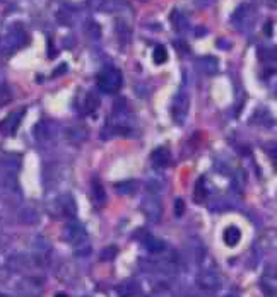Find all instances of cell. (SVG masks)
<instances>
[{
	"mask_svg": "<svg viewBox=\"0 0 277 297\" xmlns=\"http://www.w3.org/2000/svg\"><path fill=\"white\" fill-rule=\"evenodd\" d=\"M183 214H185V202H183L181 198H176L175 200V217L176 219H180Z\"/></svg>",
	"mask_w": 277,
	"mask_h": 297,
	"instance_id": "obj_31",
	"label": "cell"
},
{
	"mask_svg": "<svg viewBox=\"0 0 277 297\" xmlns=\"http://www.w3.org/2000/svg\"><path fill=\"white\" fill-rule=\"evenodd\" d=\"M2 2H4V0H2Z\"/></svg>",
	"mask_w": 277,
	"mask_h": 297,
	"instance_id": "obj_40",
	"label": "cell"
},
{
	"mask_svg": "<svg viewBox=\"0 0 277 297\" xmlns=\"http://www.w3.org/2000/svg\"><path fill=\"white\" fill-rule=\"evenodd\" d=\"M267 4H269V6H274V7H277V0H267Z\"/></svg>",
	"mask_w": 277,
	"mask_h": 297,
	"instance_id": "obj_35",
	"label": "cell"
},
{
	"mask_svg": "<svg viewBox=\"0 0 277 297\" xmlns=\"http://www.w3.org/2000/svg\"><path fill=\"white\" fill-rule=\"evenodd\" d=\"M101 105V99L100 96H98L96 92H87L86 94V103H84V108H86V111L87 113H93V111H96L98 108H100Z\"/></svg>",
	"mask_w": 277,
	"mask_h": 297,
	"instance_id": "obj_22",
	"label": "cell"
},
{
	"mask_svg": "<svg viewBox=\"0 0 277 297\" xmlns=\"http://www.w3.org/2000/svg\"><path fill=\"white\" fill-rule=\"evenodd\" d=\"M265 152L269 155V159L277 166V142H269L265 145Z\"/></svg>",
	"mask_w": 277,
	"mask_h": 297,
	"instance_id": "obj_30",
	"label": "cell"
},
{
	"mask_svg": "<svg viewBox=\"0 0 277 297\" xmlns=\"http://www.w3.org/2000/svg\"><path fill=\"white\" fill-rule=\"evenodd\" d=\"M67 139H69V142H72V144H81L87 139V131L84 126H79V125L72 126V128L67 130Z\"/></svg>",
	"mask_w": 277,
	"mask_h": 297,
	"instance_id": "obj_19",
	"label": "cell"
},
{
	"mask_svg": "<svg viewBox=\"0 0 277 297\" xmlns=\"http://www.w3.org/2000/svg\"><path fill=\"white\" fill-rule=\"evenodd\" d=\"M189 113H190V92L187 89H180L175 94L171 103V118L178 126H181L185 125Z\"/></svg>",
	"mask_w": 277,
	"mask_h": 297,
	"instance_id": "obj_3",
	"label": "cell"
},
{
	"mask_svg": "<svg viewBox=\"0 0 277 297\" xmlns=\"http://www.w3.org/2000/svg\"><path fill=\"white\" fill-rule=\"evenodd\" d=\"M272 89H274V96L277 97V77L274 79V86H272Z\"/></svg>",
	"mask_w": 277,
	"mask_h": 297,
	"instance_id": "obj_34",
	"label": "cell"
},
{
	"mask_svg": "<svg viewBox=\"0 0 277 297\" xmlns=\"http://www.w3.org/2000/svg\"><path fill=\"white\" fill-rule=\"evenodd\" d=\"M124 86V75L118 69L110 67L105 69L98 75V89L105 94H115L118 92Z\"/></svg>",
	"mask_w": 277,
	"mask_h": 297,
	"instance_id": "obj_2",
	"label": "cell"
},
{
	"mask_svg": "<svg viewBox=\"0 0 277 297\" xmlns=\"http://www.w3.org/2000/svg\"><path fill=\"white\" fill-rule=\"evenodd\" d=\"M86 35L91 38V40H100L101 38V27H100V24L98 22H95V21H87L86 22Z\"/></svg>",
	"mask_w": 277,
	"mask_h": 297,
	"instance_id": "obj_25",
	"label": "cell"
},
{
	"mask_svg": "<svg viewBox=\"0 0 277 297\" xmlns=\"http://www.w3.org/2000/svg\"><path fill=\"white\" fill-rule=\"evenodd\" d=\"M144 248L147 249L151 254H159V253H163L164 249H166V244H164V241H161V239H158V238H154V236H145V239H144Z\"/></svg>",
	"mask_w": 277,
	"mask_h": 297,
	"instance_id": "obj_15",
	"label": "cell"
},
{
	"mask_svg": "<svg viewBox=\"0 0 277 297\" xmlns=\"http://www.w3.org/2000/svg\"><path fill=\"white\" fill-rule=\"evenodd\" d=\"M171 24H173V29H175L176 32H185L187 29H189V21H187V17L183 16V14L178 11V9H175V11L171 12Z\"/></svg>",
	"mask_w": 277,
	"mask_h": 297,
	"instance_id": "obj_16",
	"label": "cell"
},
{
	"mask_svg": "<svg viewBox=\"0 0 277 297\" xmlns=\"http://www.w3.org/2000/svg\"><path fill=\"white\" fill-rule=\"evenodd\" d=\"M152 60H154V63L156 65H163V63L168 62V51L163 45H158L156 48H154Z\"/></svg>",
	"mask_w": 277,
	"mask_h": 297,
	"instance_id": "obj_24",
	"label": "cell"
},
{
	"mask_svg": "<svg viewBox=\"0 0 277 297\" xmlns=\"http://www.w3.org/2000/svg\"><path fill=\"white\" fill-rule=\"evenodd\" d=\"M0 94H2V84H0Z\"/></svg>",
	"mask_w": 277,
	"mask_h": 297,
	"instance_id": "obj_39",
	"label": "cell"
},
{
	"mask_svg": "<svg viewBox=\"0 0 277 297\" xmlns=\"http://www.w3.org/2000/svg\"><path fill=\"white\" fill-rule=\"evenodd\" d=\"M35 131H36V139L38 140H45V139H50L51 131H50V125L45 123V121H41L35 126Z\"/></svg>",
	"mask_w": 277,
	"mask_h": 297,
	"instance_id": "obj_27",
	"label": "cell"
},
{
	"mask_svg": "<svg viewBox=\"0 0 277 297\" xmlns=\"http://www.w3.org/2000/svg\"><path fill=\"white\" fill-rule=\"evenodd\" d=\"M0 297H9V295H6V294H0Z\"/></svg>",
	"mask_w": 277,
	"mask_h": 297,
	"instance_id": "obj_38",
	"label": "cell"
},
{
	"mask_svg": "<svg viewBox=\"0 0 277 297\" xmlns=\"http://www.w3.org/2000/svg\"><path fill=\"white\" fill-rule=\"evenodd\" d=\"M26 43H27V35H26V31L22 29L19 24L12 26L11 29H9V32H7V36L4 38V46H6L9 51L19 50Z\"/></svg>",
	"mask_w": 277,
	"mask_h": 297,
	"instance_id": "obj_8",
	"label": "cell"
},
{
	"mask_svg": "<svg viewBox=\"0 0 277 297\" xmlns=\"http://www.w3.org/2000/svg\"><path fill=\"white\" fill-rule=\"evenodd\" d=\"M260 289L267 297H275L277 295V272L275 270L267 268V270L262 273Z\"/></svg>",
	"mask_w": 277,
	"mask_h": 297,
	"instance_id": "obj_9",
	"label": "cell"
},
{
	"mask_svg": "<svg viewBox=\"0 0 277 297\" xmlns=\"http://www.w3.org/2000/svg\"><path fill=\"white\" fill-rule=\"evenodd\" d=\"M115 188L120 195H132V193L135 191V188H137V183H135L134 180H127V181L116 183Z\"/></svg>",
	"mask_w": 277,
	"mask_h": 297,
	"instance_id": "obj_23",
	"label": "cell"
},
{
	"mask_svg": "<svg viewBox=\"0 0 277 297\" xmlns=\"http://www.w3.org/2000/svg\"><path fill=\"white\" fill-rule=\"evenodd\" d=\"M258 58H260V62L264 63L265 67L277 69V46H272V48H260L258 50Z\"/></svg>",
	"mask_w": 277,
	"mask_h": 297,
	"instance_id": "obj_13",
	"label": "cell"
},
{
	"mask_svg": "<svg viewBox=\"0 0 277 297\" xmlns=\"http://www.w3.org/2000/svg\"><path fill=\"white\" fill-rule=\"evenodd\" d=\"M151 159L156 168H166V166H170V162H171V152H170V149H166V147H158L152 152Z\"/></svg>",
	"mask_w": 277,
	"mask_h": 297,
	"instance_id": "obj_12",
	"label": "cell"
},
{
	"mask_svg": "<svg viewBox=\"0 0 277 297\" xmlns=\"http://www.w3.org/2000/svg\"><path fill=\"white\" fill-rule=\"evenodd\" d=\"M216 0H195V6L199 9H204V7H209L210 4H214Z\"/></svg>",
	"mask_w": 277,
	"mask_h": 297,
	"instance_id": "obj_32",
	"label": "cell"
},
{
	"mask_svg": "<svg viewBox=\"0 0 277 297\" xmlns=\"http://www.w3.org/2000/svg\"><path fill=\"white\" fill-rule=\"evenodd\" d=\"M142 212L149 222L158 224L163 217V204H161V200H159V196L149 193V195L142 200Z\"/></svg>",
	"mask_w": 277,
	"mask_h": 297,
	"instance_id": "obj_5",
	"label": "cell"
},
{
	"mask_svg": "<svg viewBox=\"0 0 277 297\" xmlns=\"http://www.w3.org/2000/svg\"><path fill=\"white\" fill-rule=\"evenodd\" d=\"M195 284L204 292H216L221 287V277L214 270H200L195 277Z\"/></svg>",
	"mask_w": 277,
	"mask_h": 297,
	"instance_id": "obj_6",
	"label": "cell"
},
{
	"mask_svg": "<svg viewBox=\"0 0 277 297\" xmlns=\"http://www.w3.org/2000/svg\"><path fill=\"white\" fill-rule=\"evenodd\" d=\"M239 239H241V230H239V227H236V225H228V227L224 229L223 241L226 246L234 248L239 243Z\"/></svg>",
	"mask_w": 277,
	"mask_h": 297,
	"instance_id": "obj_14",
	"label": "cell"
},
{
	"mask_svg": "<svg viewBox=\"0 0 277 297\" xmlns=\"http://www.w3.org/2000/svg\"><path fill=\"white\" fill-rule=\"evenodd\" d=\"M116 36H118L120 43L127 45L130 41V38H132V31H130V27L127 26L125 22L118 21V22H116Z\"/></svg>",
	"mask_w": 277,
	"mask_h": 297,
	"instance_id": "obj_21",
	"label": "cell"
},
{
	"mask_svg": "<svg viewBox=\"0 0 277 297\" xmlns=\"http://www.w3.org/2000/svg\"><path fill=\"white\" fill-rule=\"evenodd\" d=\"M205 196H207V191H205V180L204 178H199L195 183V191H194V200L197 205H202L205 202Z\"/></svg>",
	"mask_w": 277,
	"mask_h": 297,
	"instance_id": "obj_20",
	"label": "cell"
},
{
	"mask_svg": "<svg viewBox=\"0 0 277 297\" xmlns=\"http://www.w3.org/2000/svg\"><path fill=\"white\" fill-rule=\"evenodd\" d=\"M62 238H64V241H67L69 244L79 246V244H82L87 239L86 227H84L81 222H77V220H70V222L65 224Z\"/></svg>",
	"mask_w": 277,
	"mask_h": 297,
	"instance_id": "obj_4",
	"label": "cell"
},
{
	"mask_svg": "<svg viewBox=\"0 0 277 297\" xmlns=\"http://www.w3.org/2000/svg\"><path fill=\"white\" fill-rule=\"evenodd\" d=\"M93 198L100 207H103L106 204V191L103 188V183L100 181V178H95L93 180Z\"/></svg>",
	"mask_w": 277,
	"mask_h": 297,
	"instance_id": "obj_18",
	"label": "cell"
},
{
	"mask_svg": "<svg viewBox=\"0 0 277 297\" xmlns=\"http://www.w3.org/2000/svg\"><path fill=\"white\" fill-rule=\"evenodd\" d=\"M166 186V183H164L161 178H151V180L147 181V190L151 191V195H156L163 190V188Z\"/></svg>",
	"mask_w": 277,
	"mask_h": 297,
	"instance_id": "obj_28",
	"label": "cell"
},
{
	"mask_svg": "<svg viewBox=\"0 0 277 297\" xmlns=\"http://www.w3.org/2000/svg\"><path fill=\"white\" fill-rule=\"evenodd\" d=\"M26 115V108H21L19 111H12L0 121V134L6 137H12L17 131V128L21 126L22 116Z\"/></svg>",
	"mask_w": 277,
	"mask_h": 297,
	"instance_id": "obj_7",
	"label": "cell"
},
{
	"mask_svg": "<svg viewBox=\"0 0 277 297\" xmlns=\"http://www.w3.org/2000/svg\"><path fill=\"white\" fill-rule=\"evenodd\" d=\"M224 297H236V295H231V294H228V295H224Z\"/></svg>",
	"mask_w": 277,
	"mask_h": 297,
	"instance_id": "obj_37",
	"label": "cell"
},
{
	"mask_svg": "<svg viewBox=\"0 0 277 297\" xmlns=\"http://www.w3.org/2000/svg\"><path fill=\"white\" fill-rule=\"evenodd\" d=\"M116 294H118V297H134L135 294H139V284L132 280H127L116 287Z\"/></svg>",
	"mask_w": 277,
	"mask_h": 297,
	"instance_id": "obj_17",
	"label": "cell"
},
{
	"mask_svg": "<svg viewBox=\"0 0 277 297\" xmlns=\"http://www.w3.org/2000/svg\"><path fill=\"white\" fill-rule=\"evenodd\" d=\"M197 67L205 75H216L219 72V60L212 55H204L197 58Z\"/></svg>",
	"mask_w": 277,
	"mask_h": 297,
	"instance_id": "obj_11",
	"label": "cell"
},
{
	"mask_svg": "<svg viewBox=\"0 0 277 297\" xmlns=\"http://www.w3.org/2000/svg\"><path fill=\"white\" fill-rule=\"evenodd\" d=\"M116 254H118V248L116 246H108L101 251L100 258L103 261H111L113 258H116Z\"/></svg>",
	"mask_w": 277,
	"mask_h": 297,
	"instance_id": "obj_29",
	"label": "cell"
},
{
	"mask_svg": "<svg viewBox=\"0 0 277 297\" xmlns=\"http://www.w3.org/2000/svg\"><path fill=\"white\" fill-rule=\"evenodd\" d=\"M67 69H69V65H67V63H62V65H60V67L53 72V77H58V75H62L64 72H67Z\"/></svg>",
	"mask_w": 277,
	"mask_h": 297,
	"instance_id": "obj_33",
	"label": "cell"
},
{
	"mask_svg": "<svg viewBox=\"0 0 277 297\" xmlns=\"http://www.w3.org/2000/svg\"><path fill=\"white\" fill-rule=\"evenodd\" d=\"M19 217H21V222H24V224H36L38 222V214H36L33 209H22Z\"/></svg>",
	"mask_w": 277,
	"mask_h": 297,
	"instance_id": "obj_26",
	"label": "cell"
},
{
	"mask_svg": "<svg viewBox=\"0 0 277 297\" xmlns=\"http://www.w3.org/2000/svg\"><path fill=\"white\" fill-rule=\"evenodd\" d=\"M255 21H257V9L252 4H241V6H238L231 14V17H229V22L239 32H248L255 26Z\"/></svg>",
	"mask_w": 277,
	"mask_h": 297,
	"instance_id": "obj_1",
	"label": "cell"
},
{
	"mask_svg": "<svg viewBox=\"0 0 277 297\" xmlns=\"http://www.w3.org/2000/svg\"><path fill=\"white\" fill-rule=\"evenodd\" d=\"M55 207H57V214L62 215V217H76L77 214V207H76V202H74V198L70 195H62L58 196L57 200H55Z\"/></svg>",
	"mask_w": 277,
	"mask_h": 297,
	"instance_id": "obj_10",
	"label": "cell"
},
{
	"mask_svg": "<svg viewBox=\"0 0 277 297\" xmlns=\"http://www.w3.org/2000/svg\"><path fill=\"white\" fill-rule=\"evenodd\" d=\"M55 297H67V294H64V292H58V294L55 295Z\"/></svg>",
	"mask_w": 277,
	"mask_h": 297,
	"instance_id": "obj_36",
	"label": "cell"
}]
</instances>
